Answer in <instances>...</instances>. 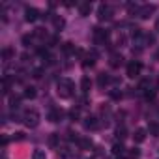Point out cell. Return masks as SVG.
Masks as SVG:
<instances>
[{"label":"cell","instance_id":"11","mask_svg":"<svg viewBox=\"0 0 159 159\" xmlns=\"http://www.w3.org/2000/svg\"><path fill=\"white\" fill-rule=\"evenodd\" d=\"M133 140L139 144V142H144L146 140V129H142V127H139V129H135V133H133Z\"/></svg>","mask_w":159,"mask_h":159},{"label":"cell","instance_id":"36","mask_svg":"<svg viewBox=\"0 0 159 159\" xmlns=\"http://www.w3.org/2000/svg\"><path fill=\"white\" fill-rule=\"evenodd\" d=\"M90 159H94V157H90Z\"/></svg>","mask_w":159,"mask_h":159},{"label":"cell","instance_id":"10","mask_svg":"<svg viewBox=\"0 0 159 159\" xmlns=\"http://www.w3.org/2000/svg\"><path fill=\"white\" fill-rule=\"evenodd\" d=\"M83 125H84V129H98V118L96 116H86L84 118V122H83Z\"/></svg>","mask_w":159,"mask_h":159},{"label":"cell","instance_id":"20","mask_svg":"<svg viewBox=\"0 0 159 159\" xmlns=\"http://www.w3.org/2000/svg\"><path fill=\"white\" fill-rule=\"evenodd\" d=\"M94 64H96V52H92V54H88V56L84 58V62H83V66H84V67H88V66L92 67Z\"/></svg>","mask_w":159,"mask_h":159},{"label":"cell","instance_id":"23","mask_svg":"<svg viewBox=\"0 0 159 159\" xmlns=\"http://www.w3.org/2000/svg\"><path fill=\"white\" fill-rule=\"evenodd\" d=\"M139 157H140V150L133 148V150H129V152H127V159H139Z\"/></svg>","mask_w":159,"mask_h":159},{"label":"cell","instance_id":"25","mask_svg":"<svg viewBox=\"0 0 159 159\" xmlns=\"http://www.w3.org/2000/svg\"><path fill=\"white\" fill-rule=\"evenodd\" d=\"M116 43H118L120 47H125V43H127V38H125V34H120V36H118V39H116Z\"/></svg>","mask_w":159,"mask_h":159},{"label":"cell","instance_id":"21","mask_svg":"<svg viewBox=\"0 0 159 159\" xmlns=\"http://www.w3.org/2000/svg\"><path fill=\"white\" fill-rule=\"evenodd\" d=\"M148 131H150L153 137H159V124L152 122V124H150V127H148Z\"/></svg>","mask_w":159,"mask_h":159},{"label":"cell","instance_id":"24","mask_svg":"<svg viewBox=\"0 0 159 159\" xmlns=\"http://www.w3.org/2000/svg\"><path fill=\"white\" fill-rule=\"evenodd\" d=\"M10 88H11V83H10V77L6 75L4 77V94H10Z\"/></svg>","mask_w":159,"mask_h":159},{"label":"cell","instance_id":"1","mask_svg":"<svg viewBox=\"0 0 159 159\" xmlns=\"http://www.w3.org/2000/svg\"><path fill=\"white\" fill-rule=\"evenodd\" d=\"M73 90H75V83L71 81V79H67V77H62L60 81H58V84H56V94L62 99L71 98L73 96Z\"/></svg>","mask_w":159,"mask_h":159},{"label":"cell","instance_id":"6","mask_svg":"<svg viewBox=\"0 0 159 159\" xmlns=\"http://www.w3.org/2000/svg\"><path fill=\"white\" fill-rule=\"evenodd\" d=\"M155 10H157V6H155V4H144V6H140V8H139V13H137V15H139L140 19H148Z\"/></svg>","mask_w":159,"mask_h":159},{"label":"cell","instance_id":"13","mask_svg":"<svg viewBox=\"0 0 159 159\" xmlns=\"http://www.w3.org/2000/svg\"><path fill=\"white\" fill-rule=\"evenodd\" d=\"M90 11H92V4H90V2H83V4H79V13H81L83 17H86Z\"/></svg>","mask_w":159,"mask_h":159},{"label":"cell","instance_id":"12","mask_svg":"<svg viewBox=\"0 0 159 159\" xmlns=\"http://www.w3.org/2000/svg\"><path fill=\"white\" fill-rule=\"evenodd\" d=\"M62 114H64V112H62L60 109H52V111L49 112V120H51L52 124H56V122H60V120H62Z\"/></svg>","mask_w":159,"mask_h":159},{"label":"cell","instance_id":"8","mask_svg":"<svg viewBox=\"0 0 159 159\" xmlns=\"http://www.w3.org/2000/svg\"><path fill=\"white\" fill-rule=\"evenodd\" d=\"M109 64H111V67H120V66L124 64V56L118 54V52H112V54L109 56Z\"/></svg>","mask_w":159,"mask_h":159},{"label":"cell","instance_id":"18","mask_svg":"<svg viewBox=\"0 0 159 159\" xmlns=\"http://www.w3.org/2000/svg\"><path fill=\"white\" fill-rule=\"evenodd\" d=\"M13 56H15V51H13L11 47H4V49H2V58H4V60H11Z\"/></svg>","mask_w":159,"mask_h":159},{"label":"cell","instance_id":"3","mask_svg":"<svg viewBox=\"0 0 159 159\" xmlns=\"http://www.w3.org/2000/svg\"><path fill=\"white\" fill-rule=\"evenodd\" d=\"M140 69H142V64H140L139 60H131V62L127 64V77H129V79L139 77V75H140Z\"/></svg>","mask_w":159,"mask_h":159},{"label":"cell","instance_id":"30","mask_svg":"<svg viewBox=\"0 0 159 159\" xmlns=\"http://www.w3.org/2000/svg\"><path fill=\"white\" fill-rule=\"evenodd\" d=\"M116 135H118V139H124V137H125V129H124V127H118V129H116Z\"/></svg>","mask_w":159,"mask_h":159},{"label":"cell","instance_id":"32","mask_svg":"<svg viewBox=\"0 0 159 159\" xmlns=\"http://www.w3.org/2000/svg\"><path fill=\"white\" fill-rule=\"evenodd\" d=\"M25 139V133H15L13 135V140H23Z\"/></svg>","mask_w":159,"mask_h":159},{"label":"cell","instance_id":"17","mask_svg":"<svg viewBox=\"0 0 159 159\" xmlns=\"http://www.w3.org/2000/svg\"><path fill=\"white\" fill-rule=\"evenodd\" d=\"M52 23H54V28H56V30H62V28L66 26V21H64L60 15H54V17H52Z\"/></svg>","mask_w":159,"mask_h":159},{"label":"cell","instance_id":"22","mask_svg":"<svg viewBox=\"0 0 159 159\" xmlns=\"http://www.w3.org/2000/svg\"><path fill=\"white\" fill-rule=\"evenodd\" d=\"M32 159H47V153H45V150H34V153H32Z\"/></svg>","mask_w":159,"mask_h":159},{"label":"cell","instance_id":"16","mask_svg":"<svg viewBox=\"0 0 159 159\" xmlns=\"http://www.w3.org/2000/svg\"><path fill=\"white\" fill-rule=\"evenodd\" d=\"M111 83V77L107 75V73H99V77H98V84L103 88V86H107Z\"/></svg>","mask_w":159,"mask_h":159},{"label":"cell","instance_id":"26","mask_svg":"<svg viewBox=\"0 0 159 159\" xmlns=\"http://www.w3.org/2000/svg\"><path fill=\"white\" fill-rule=\"evenodd\" d=\"M64 52H66V54H71V52H75L73 45H71V43H64Z\"/></svg>","mask_w":159,"mask_h":159},{"label":"cell","instance_id":"15","mask_svg":"<svg viewBox=\"0 0 159 159\" xmlns=\"http://www.w3.org/2000/svg\"><path fill=\"white\" fill-rule=\"evenodd\" d=\"M90 88H92V81H90L88 77H83V79H81V90H83L84 94H88Z\"/></svg>","mask_w":159,"mask_h":159},{"label":"cell","instance_id":"27","mask_svg":"<svg viewBox=\"0 0 159 159\" xmlns=\"http://www.w3.org/2000/svg\"><path fill=\"white\" fill-rule=\"evenodd\" d=\"M58 137H60V135L52 133V135H51V139H49V144H51V146H56V144H58Z\"/></svg>","mask_w":159,"mask_h":159},{"label":"cell","instance_id":"29","mask_svg":"<svg viewBox=\"0 0 159 159\" xmlns=\"http://www.w3.org/2000/svg\"><path fill=\"white\" fill-rule=\"evenodd\" d=\"M69 116H71V120H77V118H79V111H77V109H71V111H69Z\"/></svg>","mask_w":159,"mask_h":159},{"label":"cell","instance_id":"14","mask_svg":"<svg viewBox=\"0 0 159 159\" xmlns=\"http://www.w3.org/2000/svg\"><path fill=\"white\" fill-rule=\"evenodd\" d=\"M112 153H114V155H122V157H124L127 152H125V146H124L122 142H116V144L112 146Z\"/></svg>","mask_w":159,"mask_h":159},{"label":"cell","instance_id":"4","mask_svg":"<svg viewBox=\"0 0 159 159\" xmlns=\"http://www.w3.org/2000/svg\"><path fill=\"white\" fill-rule=\"evenodd\" d=\"M94 41L96 45H105L109 41V32L103 28H94Z\"/></svg>","mask_w":159,"mask_h":159},{"label":"cell","instance_id":"35","mask_svg":"<svg viewBox=\"0 0 159 159\" xmlns=\"http://www.w3.org/2000/svg\"><path fill=\"white\" fill-rule=\"evenodd\" d=\"M2 159H6V157H2Z\"/></svg>","mask_w":159,"mask_h":159},{"label":"cell","instance_id":"31","mask_svg":"<svg viewBox=\"0 0 159 159\" xmlns=\"http://www.w3.org/2000/svg\"><path fill=\"white\" fill-rule=\"evenodd\" d=\"M111 96H112V99H120V98H122V92H118V90H112V92H111Z\"/></svg>","mask_w":159,"mask_h":159},{"label":"cell","instance_id":"19","mask_svg":"<svg viewBox=\"0 0 159 159\" xmlns=\"http://www.w3.org/2000/svg\"><path fill=\"white\" fill-rule=\"evenodd\" d=\"M36 96H38V92H36L34 86H26V88H25V98H26V99H34Z\"/></svg>","mask_w":159,"mask_h":159},{"label":"cell","instance_id":"2","mask_svg":"<svg viewBox=\"0 0 159 159\" xmlns=\"http://www.w3.org/2000/svg\"><path fill=\"white\" fill-rule=\"evenodd\" d=\"M21 122H23L26 127H38V125H39V112H38V111H34V109L25 111V112H23Z\"/></svg>","mask_w":159,"mask_h":159},{"label":"cell","instance_id":"9","mask_svg":"<svg viewBox=\"0 0 159 159\" xmlns=\"http://www.w3.org/2000/svg\"><path fill=\"white\" fill-rule=\"evenodd\" d=\"M77 144H79V148H81V150H90V148L94 146V142H92L90 137H81V139H77Z\"/></svg>","mask_w":159,"mask_h":159},{"label":"cell","instance_id":"7","mask_svg":"<svg viewBox=\"0 0 159 159\" xmlns=\"http://www.w3.org/2000/svg\"><path fill=\"white\" fill-rule=\"evenodd\" d=\"M25 19H26L28 23H34V21L39 19V11H38L36 8H26V10H25Z\"/></svg>","mask_w":159,"mask_h":159},{"label":"cell","instance_id":"33","mask_svg":"<svg viewBox=\"0 0 159 159\" xmlns=\"http://www.w3.org/2000/svg\"><path fill=\"white\" fill-rule=\"evenodd\" d=\"M155 30L159 32V19H157V23H155Z\"/></svg>","mask_w":159,"mask_h":159},{"label":"cell","instance_id":"5","mask_svg":"<svg viewBox=\"0 0 159 159\" xmlns=\"http://www.w3.org/2000/svg\"><path fill=\"white\" fill-rule=\"evenodd\" d=\"M111 17H112V8L109 4H101L98 8V19L99 21H109Z\"/></svg>","mask_w":159,"mask_h":159},{"label":"cell","instance_id":"34","mask_svg":"<svg viewBox=\"0 0 159 159\" xmlns=\"http://www.w3.org/2000/svg\"><path fill=\"white\" fill-rule=\"evenodd\" d=\"M155 60H157V62H159V51H157V52H155Z\"/></svg>","mask_w":159,"mask_h":159},{"label":"cell","instance_id":"28","mask_svg":"<svg viewBox=\"0 0 159 159\" xmlns=\"http://www.w3.org/2000/svg\"><path fill=\"white\" fill-rule=\"evenodd\" d=\"M10 105H11V109H17L19 107V98H11L10 99Z\"/></svg>","mask_w":159,"mask_h":159}]
</instances>
